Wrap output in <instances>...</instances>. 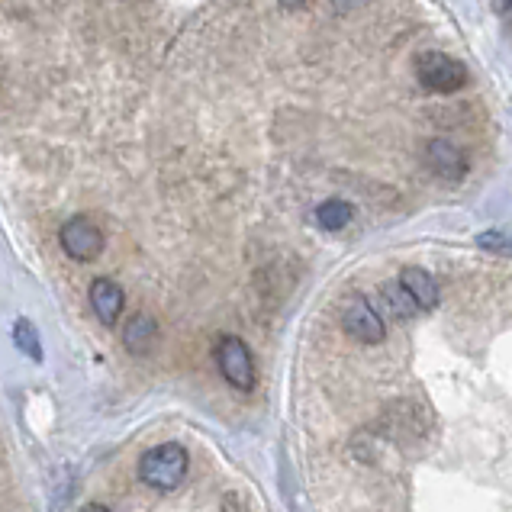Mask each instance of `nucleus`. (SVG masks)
<instances>
[{
    "instance_id": "ddd939ff",
    "label": "nucleus",
    "mask_w": 512,
    "mask_h": 512,
    "mask_svg": "<svg viewBox=\"0 0 512 512\" xmlns=\"http://www.w3.org/2000/svg\"><path fill=\"white\" fill-rule=\"evenodd\" d=\"M477 245L487 248V252H512V229H493V232H480Z\"/></svg>"
},
{
    "instance_id": "9d476101",
    "label": "nucleus",
    "mask_w": 512,
    "mask_h": 512,
    "mask_svg": "<svg viewBox=\"0 0 512 512\" xmlns=\"http://www.w3.org/2000/svg\"><path fill=\"white\" fill-rule=\"evenodd\" d=\"M351 216H355V207H351L348 200H339V197L323 200V203L316 207V213H313L316 226H319V229H326V232H342V229L351 223Z\"/></svg>"
},
{
    "instance_id": "4468645a",
    "label": "nucleus",
    "mask_w": 512,
    "mask_h": 512,
    "mask_svg": "<svg viewBox=\"0 0 512 512\" xmlns=\"http://www.w3.org/2000/svg\"><path fill=\"white\" fill-rule=\"evenodd\" d=\"M335 13H342V17H348V13H358L361 7H368V0H332Z\"/></svg>"
},
{
    "instance_id": "9b49d317",
    "label": "nucleus",
    "mask_w": 512,
    "mask_h": 512,
    "mask_svg": "<svg viewBox=\"0 0 512 512\" xmlns=\"http://www.w3.org/2000/svg\"><path fill=\"white\" fill-rule=\"evenodd\" d=\"M13 342H17V348L29 361H36V364L42 361V339L29 319H17V323H13Z\"/></svg>"
},
{
    "instance_id": "2eb2a0df",
    "label": "nucleus",
    "mask_w": 512,
    "mask_h": 512,
    "mask_svg": "<svg viewBox=\"0 0 512 512\" xmlns=\"http://www.w3.org/2000/svg\"><path fill=\"white\" fill-rule=\"evenodd\" d=\"M277 4H281L284 10H300V7L310 4V0H277Z\"/></svg>"
},
{
    "instance_id": "6e6552de",
    "label": "nucleus",
    "mask_w": 512,
    "mask_h": 512,
    "mask_svg": "<svg viewBox=\"0 0 512 512\" xmlns=\"http://www.w3.org/2000/svg\"><path fill=\"white\" fill-rule=\"evenodd\" d=\"M400 284L419 310H435L438 300H442V290H438V281L422 268H403L400 271Z\"/></svg>"
},
{
    "instance_id": "f3484780",
    "label": "nucleus",
    "mask_w": 512,
    "mask_h": 512,
    "mask_svg": "<svg viewBox=\"0 0 512 512\" xmlns=\"http://www.w3.org/2000/svg\"><path fill=\"white\" fill-rule=\"evenodd\" d=\"M0 81H4V62H0Z\"/></svg>"
},
{
    "instance_id": "39448f33",
    "label": "nucleus",
    "mask_w": 512,
    "mask_h": 512,
    "mask_svg": "<svg viewBox=\"0 0 512 512\" xmlns=\"http://www.w3.org/2000/svg\"><path fill=\"white\" fill-rule=\"evenodd\" d=\"M342 329L361 345H377V342H384V335H387V326H384V319H380V313L374 310V303L361 294H355L345 303Z\"/></svg>"
},
{
    "instance_id": "423d86ee",
    "label": "nucleus",
    "mask_w": 512,
    "mask_h": 512,
    "mask_svg": "<svg viewBox=\"0 0 512 512\" xmlns=\"http://www.w3.org/2000/svg\"><path fill=\"white\" fill-rule=\"evenodd\" d=\"M87 297H91V310H94V316H97L107 329H113L116 323H120L123 306H126V294H123V287L113 281V277H94V281H91V290H87Z\"/></svg>"
},
{
    "instance_id": "f8f14e48",
    "label": "nucleus",
    "mask_w": 512,
    "mask_h": 512,
    "mask_svg": "<svg viewBox=\"0 0 512 512\" xmlns=\"http://www.w3.org/2000/svg\"><path fill=\"white\" fill-rule=\"evenodd\" d=\"M384 303H387V310L397 316V319H406V316L419 313V306L413 303V297L406 294L400 281H393V284L384 287Z\"/></svg>"
},
{
    "instance_id": "dca6fc26",
    "label": "nucleus",
    "mask_w": 512,
    "mask_h": 512,
    "mask_svg": "<svg viewBox=\"0 0 512 512\" xmlns=\"http://www.w3.org/2000/svg\"><path fill=\"white\" fill-rule=\"evenodd\" d=\"M81 512H110V509H107V506H100V503H87Z\"/></svg>"
},
{
    "instance_id": "7ed1b4c3",
    "label": "nucleus",
    "mask_w": 512,
    "mask_h": 512,
    "mask_svg": "<svg viewBox=\"0 0 512 512\" xmlns=\"http://www.w3.org/2000/svg\"><path fill=\"white\" fill-rule=\"evenodd\" d=\"M58 245H62V252L71 261H81V265H87V261H97L100 255H104L107 236L91 216L78 213V216H68L65 223L58 226Z\"/></svg>"
},
{
    "instance_id": "20e7f679",
    "label": "nucleus",
    "mask_w": 512,
    "mask_h": 512,
    "mask_svg": "<svg viewBox=\"0 0 512 512\" xmlns=\"http://www.w3.org/2000/svg\"><path fill=\"white\" fill-rule=\"evenodd\" d=\"M416 78L432 94H455L467 84V68L448 52H422L416 58Z\"/></svg>"
},
{
    "instance_id": "f03ea898",
    "label": "nucleus",
    "mask_w": 512,
    "mask_h": 512,
    "mask_svg": "<svg viewBox=\"0 0 512 512\" xmlns=\"http://www.w3.org/2000/svg\"><path fill=\"white\" fill-rule=\"evenodd\" d=\"M213 358H216V368L223 374V380L239 393L255 390V358H252V348H248L239 335H219L216 345H213Z\"/></svg>"
},
{
    "instance_id": "0eeeda50",
    "label": "nucleus",
    "mask_w": 512,
    "mask_h": 512,
    "mask_svg": "<svg viewBox=\"0 0 512 512\" xmlns=\"http://www.w3.org/2000/svg\"><path fill=\"white\" fill-rule=\"evenodd\" d=\"M426 165L445 181H461L467 174V162L458 145H451L448 139H432L426 145Z\"/></svg>"
},
{
    "instance_id": "a211bd4d",
    "label": "nucleus",
    "mask_w": 512,
    "mask_h": 512,
    "mask_svg": "<svg viewBox=\"0 0 512 512\" xmlns=\"http://www.w3.org/2000/svg\"><path fill=\"white\" fill-rule=\"evenodd\" d=\"M506 7H509V10H512V0H506Z\"/></svg>"
},
{
    "instance_id": "f257e3e1",
    "label": "nucleus",
    "mask_w": 512,
    "mask_h": 512,
    "mask_svg": "<svg viewBox=\"0 0 512 512\" xmlns=\"http://www.w3.org/2000/svg\"><path fill=\"white\" fill-rule=\"evenodd\" d=\"M187 467L190 458L184 445L178 442H165V445H155L152 451H145L142 461H139V477L145 487H152L158 493H171L184 484L187 477Z\"/></svg>"
},
{
    "instance_id": "1a4fd4ad",
    "label": "nucleus",
    "mask_w": 512,
    "mask_h": 512,
    "mask_svg": "<svg viewBox=\"0 0 512 512\" xmlns=\"http://www.w3.org/2000/svg\"><path fill=\"white\" fill-rule=\"evenodd\" d=\"M123 345L129 355H149V351L158 345V323L149 316V313H136L129 316V323L123 326Z\"/></svg>"
}]
</instances>
